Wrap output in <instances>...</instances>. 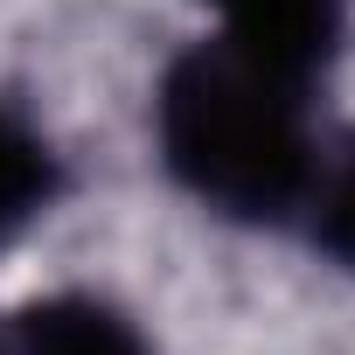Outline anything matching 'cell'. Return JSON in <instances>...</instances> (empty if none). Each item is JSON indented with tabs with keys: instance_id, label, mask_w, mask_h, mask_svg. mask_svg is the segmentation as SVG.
I'll use <instances>...</instances> for the list:
<instances>
[{
	"instance_id": "cell-1",
	"label": "cell",
	"mask_w": 355,
	"mask_h": 355,
	"mask_svg": "<svg viewBox=\"0 0 355 355\" xmlns=\"http://www.w3.org/2000/svg\"><path fill=\"white\" fill-rule=\"evenodd\" d=\"M300 77L244 56L237 42H196L160 70L153 139L174 189L230 223H286L313 182V125Z\"/></svg>"
},
{
	"instance_id": "cell-2",
	"label": "cell",
	"mask_w": 355,
	"mask_h": 355,
	"mask_svg": "<svg viewBox=\"0 0 355 355\" xmlns=\"http://www.w3.org/2000/svg\"><path fill=\"white\" fill-rule=\"evenodd\" d=\"M216 15V35L237 42L244 56L313 84L334 49H341V28H348V0H202Z\"/></svg>"
},
{
	"instance_id": "cell-5",
	"label": "cell",
	"mask_w": 355,
	"mask_h": 355,
	"mask_svg": "<svg viewBox=\"0 0 355 355\" xmlns=\"http://www.w3.org/2000/svg\"><path fill=\"white\" fill-rule=\"evenodd\" d=\"M306 230H313V244L341 265V272H355V132L334 146V153H320L313 160V182H306Z\"/></svg>"
},
{
	"instance_id": "cell-3",
	"label": "cell",
	"mask_w": 355,
	"mask_h": 355,
	"mask_svg": "<svg viewBox=\"0 0 355 355\" xmlns=\"http://www.w3.org/2000/svg\"><path fill=\"white\" fill-rule=\"evenodd\" d=\"M15 355H153V341L98 293H49L15 313Z\"/></svg>"
},
{
	"instance_id": "cell-4",
	"label": "cell",
	"mask_w": 355,
	"mask_h": 355,
	"mask_svg": "<svg viewBox=\"0 0 355 355\" xmlns=\"http://www.w3.org/2000/svg\"><path fill=\"white\" fill-rule=\"evenodd\" d=\"M63 189V167L49 153V139L35 125H21L15 112H0V244L21 223H35Z\"/></svg>"
}]
</instances>
